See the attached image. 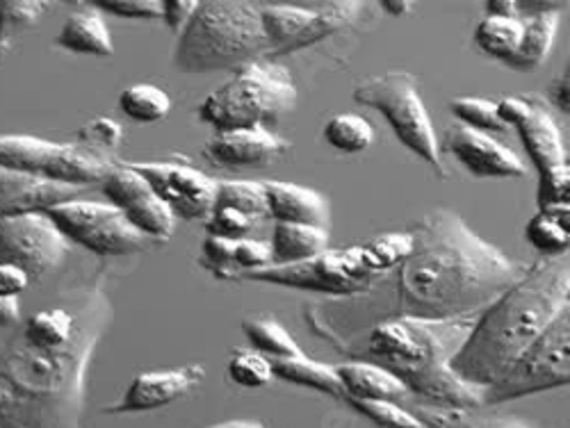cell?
I'll return each mask as SVG.
<instances>
[{"label": "cell", "instance_id": "obj_37", "mask_svg": "<svg viewBox=\"0 0 570 428\" xmlns=\"http://www.w3.org/2000/svg\"><path fill=\"white\" fill-rule=\"evenodd\" d=\"M104 197L108 199L110 206H115L117 210H126L130 208L135 201H139L145 195L151 192V185L145 180V176L137 173L132 167L128 165H117L101 182Z\"/></svg>", "mask_w": 570, "mask_h": 428}, {"label": "cell", "instance_id": "obj_19", "mask_svg": "<svg viewBox=\"0 0 570 428\" xmlns=\"http://www.w3.org/2000/svg\"><path fill=\"white\" fill-rule=\"evenodd\" d=\"M530 103V115L522 119L515 128L520 132L522 147L537 165L539 173L559 165H566V147L561 139V130L552 115L546 110L543 101H539L534 93L525 97Z\"/></svg>", "mask_w": 570, "mask_h": 428}, {"label": "cell", "instance_id": "obj_23", "mask_svg": "<svg viewBox=\"0 0 570 428\" xmlns=\"http://www.w3.org/2000/svg\"><path fill=\"white\" fill-rule=\"evenodd\" d=\"M58 46L80 53V56H94V58H112L115 43L112 34L106 26V21L97 12H76L67 19L58 34Z\"/></svg>", "mask_w": 570, "mask_h": 428}, {"label": "cell", "instance_id": "obj_47", "mask_svg": "<svg viewBox=\"0 0 570 428\" xmlns=\"http://www.w3.org/2000/svg\"><path fill=\"white\" fill-rule=\"evenodd\" d=\"M233 249H235V240H228V237H217V235H208L204 240L202 253H204V262L219 276H226L228 269H233Z\"/></svg>", "mask_w": 570, "mask_h": 428}, {"label": "cell", "instance_id": "obj_22", "mask_svg": "<svg viewBox=\"0 0 570 428\" xmlns=\"http://www.w3.org/2000/svg\"><path fill=\"white\" fill-rule=\"evenodd\" d=\"M561 23L559 10H546L530 19H522V39L513 58L507 62L518 71H534L539 69L554 43L557 30Z\"/></svg>", "mask_w": 570, "mask_h": 428}, {"label": "cell", "instance_id": "obj_9", "mask_svg": "<svg viewBox=\"0 0 570 428\" xmlns=\"http://www.w3.org/2000/svg\"><path fill=\"white\" fill-rule=\"evenodd\" d=\"M570 312L548 326L543 336L484 395V406L566 388L570 380Z\"/></svg>", "mask_w": 570, "mask_h": 428}, {"label": "cell", "instance_id": "obj_8", "mask_svg": "<svg viewBox=\"0 0 570 428\" xmlns=\"http://www.w3.org/2000/svg\"><path fill=\"white\" fill-rule=\"evenodd\" d=\"M0 167L89 189V185H101L117 162L110 153L87 149L78 141L60 145L32 135H0Z\"/></svg>", "mask_w": 570, "mask_h": 428}, {"label": "cell", "instance_id": "obj_54", "mask_svg": "<svg viewBox=\"0 0 570 428\" xmlns=\"http://www.w3.org/2000/svg\"><path fill=\"white\" fill-rule=\"evenodd\" d=\"M208 428H267V426L258 419H228V421L213 424Z\"/></svg>", "mask_w": 570, "mask_h": 428}, {"label": "cell", "instance_id": "obj_33", "mask_svg": "<svg viewBox=\"0 0 570 428\" xmlns=\"http://www.w3.org/2000/svg\"><path fill=\"white\" fill-rule=\"evenodd\" d=\"M215 206H226L247 215L254 223L267 217V197L256 180H217Z\"/></svg>", "mask_w": 570, "mask_h": 428}, {"label": "cell", "instance_id": "obj_13", "mask_svg": "<svg viewBox=\"0 0 570 428\" xmlns=\"http://www.w3.org/2000/svg\"><path fill=\"white\" fill-rule=\"evenodd\" d=\"M145 176L156 197L174 212L176 219H208L215 208L217 180L180 162H128Z\"/></svg>", "mask_w": 570, "mask_h": 428}, {"label": "cell", "instance_id": "obj_27", "mask_svg": "<svg viewBox=\"0 0 570 428\" xmlns=\"http://www.w3.org/2000/svg\"><path fill=\"white\" fill-rule=\"evenodd\" d=\"M76 330V319L69 308H51L32 315L21 336L28 345L37 349H60L65 347Z\"/></svg>", "mask_w": 570, "mask_h": 428}, {"label": "cell", "instance_id": "obj_29", "mask_svg": "<svg viewBox=\"0 0 570 428\" xmlns=\"http://www.w3.org/2000/svg\"><path fill=\"white\" fill-rule=\"evenodd\" d=\"M124 217L132 228H137L141 235H147L154 242L169 240L176 230L174 212L165 206L160 197H156L154 189L139 201H135L130 208H126Z\"/></svg>", "mask_w": 570, "mask_h": 428}, {"label": "cell", "instance_id": "obj_53", "mask_svg": "<svg viewBox=\"0 0 570 428\" xmlns=\"http://www.w3.org/2000/svg\"><path fill=\"white\" fill-rule=\"evenodd\" d=\"M19 321V301L0 297V328L14 326Z\"/></svg>", "mask_w": 570, "mask_h": 428}, {"label": "cell", "instance_id": "obj_51", "mask_svg": "<svg viewBox=\"0 0 570 428\" xmlns=\"http://www.w3.org/2000/svg\"><path fill=\"white\" fill-rule=\"evenodd\" d=\"M568 87H570V80H568V71H563L561 76H557L552 82H550V89H548V99L552 101V106L568 115L570 110V97H568Z\"/></svg>", "mask_w": 570, "mask_h": 428}, {"label": "cell", "instance_id": "obj_45", "mask_svg": "<svg viewBox=\"0 0 570 428\" xmlns=\"http://www.w3.org/2000/svg\"><path fill=\"white\" fill-rule=\"evenodd\" d=\"M272 265V256H269V245L261 242V240H252V237H243V240H235V249H233V267H237L243 271H258Z\"/></svg>", "mask_w": 570, "mask_h": 428}, {"label": "cell", "instance_id": "obj_10", "mask_svg": "<svg viewBox=\"0 0 570 428\" xmlns=\"http://www.w3.org/2000/svg\"><path fill=\"white\" fill-rule=\"evenodd\" d=\"M237 278L254 282H272L283 288L317 292L326 297H361L370 292L379 276H374L361 258V247L326 249L324 253L283 267H265L258 271H243Z\"/></svg>", "mask_w": 570, "mask_h": 428}, {"label": "cell", "instance_id": "obj_12", "mask_svg": "<svg viewBox=\"0 0 570 428\" xmlns=\"http://www.w3.org/2000/svg\"><path fill=\"white\" fill-rule=\"evenodd\" d=\"M71 245L46 212L0 219V265L23 269L30 282L53 273Z\"/></svg>", "mask_w": 570, "mask_h": 428}, {"label": "cell", "instance_id": "obj_6", "mask_svg": "<svg viewBox=\"0 0 570 428\" xmlns=\"http://www.w3.org/2000/svg\"><path fill=\"white\" fill-rule=\"evenodd\" d=\"M297 106V87L288 67L269 58L235 69V76L199 106L197 115L215 132L267 128Z\"/></svg>", "mask_w": 570, "mask_h": 428}, {"label": "cell", "instance_id": "obj_34", "mask_svg": "<svg viewBox=\"0 0 570 428\" xmlns=\"http://www.w3.org/2000/svg\"><path fill=\"white\" fill-rule=\"evenodd\" d=\"M324 139L328 141L331 149L341 153H363L372 147L374 130L367 119L345 112L328 119V123L324 126Z\"/></svg>", "mask_w": 570, "mask_h": 428}, {"label": "cell", "instance_id": "obj_1", "mask_svg": "<svg viewBox=\"0 0 570 428\" xmlns=\"http://www.w3.org/2000/svg\"><path fill=\"white\" fill-rule=\"evenodd\" d=\"M411 256L395 269L391 317L456 319L482 312L528 267L487 242L456 212L436 208L409 228ZM389 317V319H391Z\"/></svg>", "mask_w": 570, "mask_h": 428}, {"label": "cell", "instance_id": "obj_5", "mask_svg": "<svg viewBox=\"0 0 570 428\" xmlns=\"http://www.w3.org/2000/svg\"><path fill=\"white\" fill-rule=\"evenodd\" d=\"M263 56L267 43L261 8L243 0H208L178 32L174 64L185 73H210L240 69Z\"/></svg>", "mask_w": 570, "mask_h": 428}, {"label": "cell", "instance_id": "obj_16", "mask_svg": "<svg viewBox=\"0 0 570 428\" xmlns=\"http://www.w3.org/2000/svg\"><path fill=\"white\" fill-rule=\"evenodd\" d=\"M85 187L43 180L23 171L0 167V219L46 212L67 201L80 199Z\"/></svg>", "mask_w": 570, "mask_h": 428}, {"label": "cell", "instance_id": "obj_28", "mask_svg": "<svg viewBox=\"0 0 570 428\" xmlns=\"http://www.w3.org/2000/svg\"><path fill=\"white\" fill-rule=\"evenodd\" d=\"M413 251V237L409 230L384 232L374 237L367 245H361L363 265L374 273L384 276L395 271Z\"/></svg>", "mask_w": 570, "mask_h": 428}, {"label": "cell", "instance_id": "obj_43", "mask_svg": "<svg viewBox=\"0 0 570 428\" xmlns=\"http://www.w3.org/2000/svg\"><path fill=\"white\" fill-rule=\"evenodd\" d=\"M537 203H539L541 210L550 208V206H570L568 162L541 171L539 189H537Z\"/></svg>", "mask_w": 570, "mask_h": 428}, {"label": "cell", "instance_id": "obj_26", "mask_svg": "<svg viewBox=\"0 0 570 428\" xmlns=\"http://www.w3.org/2000/svg\"><path fill=\"white\" fill-rule=\"evenodd\" d=\"M269 365L272 374L281 380L324 392L328 397H343V386L336 374V365L317 362L313 358H306V354L299 358H276L269 360Z\"/></svg>", "mask_w": 570, "mask_h": 428}, {"label": "cell", "instance_id": "obj_14", "mask_svg": "<svg viewBox=\"0 0 570 428\" xmlns=\"http://www.w3.org/2000/svg\"><path fill=\"white\" fill-rule=\"evenodd\" d=\"M206 367L204 365H185L176 369H158V371H141L132 378V384L124 392V397L104 408L108 415H126V412H149L165 408L187 392H193L204 384Z\"/></svg>", "mask_w": 570, "mask_h": 428}, {"label": "cell", "instance_id": "obj_48", "mask_svg": "<svg viewBox=\"0 0 570 428\" xmlns=\"http://www.w3.org/2000/svg\"><path fill=\"white\" fill-rule=\"evenodd\" d=\"M197 8V0H163V19L174 32H180Z\"/></svg>", "mask_w": 570, "mask_h": 428}, {"label": "cell", "instance_id": "obj_39", "mask_svg": "<svg viewBox=\"0 0 570 428\" xmlns=\"http://www.w3.org/2000/svg\"><path fill=\"white\" fill-rule=\"evenodd\" d=\"M454 117L472 128V130H480V132H504L507 126L500 121L498 117V106L489 99H472V97H461L454 99L450 103Z\"/></svg>", "mask_w": 570, "mask_h": 428}, {"label": "cell", "instance_id": "obj_49", "mask_svg": "<svg viewBox=\"0 0 570 428\" xmlns=\"http://www.w3.org/2000/svg\"><path fill=\"white\" fill-rule=\"evenodd\" d=\"M30 278L23 269L14 265H0V297L17 299L21 292L28 290Z\"/></svg>", "mask_w": 570, "mask_h": 428}, {"label": "cell", "instance_id": "obj_15", "mask_svg": "<svg viewBox=\"0 0 570 428\" xmlns=\"http://www.w3.org/2000/svg\"><path fill=\"white\" fill-rule=\"evenodd\" d=\"M445 149L478 178H520L528 173L525 162L515 151L500 145L491 135L463 123L448 130Z\"/></svg>", "mask_w": 570, "mask_h": 428}, {"label": "cell", "instance_id": "obj_40", "mask_svg": "<svg viewBox=\"0 0 570 428\" xmlns=\"http://www.w3.org/2000/svg\"><path fill=\"white\" fill-rule=\"evenodd\" d=\"M228 378L240 388H263L272 384V365L258 351H240L228 362Z\"/></svg>", "mask_w": 570, "mask_h": 428}, {"label": "cell", "instance_id": "obj_20", "mask_svg": "<svg viewBox=\"0 0 570 428\" xmlns=\"http://www.w3.org/2000/svg\"><path fill=\"white\" fill-rule=\"evenodd\" d=\"M343 397L354 401H400L409 395L402 380L389 369L367 360H350L336 365Z\"/></svg>", "mask_w": 570, "mask_h": 428}, {"label": "cell", "instance_id": "obj_30", "mask_svg": "<svg viewBox=\"0 0 570 428\" xmlns=\"http://www.w3.org/2000/svg\"><path fill=\"white\" fill-rule=\"evenodd\" d=\"M245 336L249 342L256 347L258 354H263L269 360L276 358H299L304 351L295 342V338L285 330L278 321L267 319V317H252L243 321Z\"/></svg>", "mask_w": 570, "mask_h": 428}, {"label": "cell", "instance_id": "obj_18", "mask_svg": "<svg viewBox=\"0 0 570 428\" xmlns=\"http://www.w3.org/2000/svg\"><path fill=\"white\" fill-rule=\"evenodd\" d=\"M267 197V217L276 223H302L326 228L328 201L317 189L283 180H263Z\"/></svg>", "mask_w": 570, "mask_h": 428}, {"label": "cell", "instance_id": "obj_50", "mask_svg": "<svg viewBox=\"0 0 570 428\" xmlns=\"http://www.w3.org/2000/svg\"><path fill=\"white\" fill-rule=\"evenodd\" d=\"M498 106V117L504 126H518L522 119L530 115V103L528 99H515V97H504Z\"/></svg>", "mask_w": 570, "mask_h": 428}, {"label": "cell", "instance_id": "obj_52", "mask_svg": "<svg viewBox=\"0 0 570 428\" xmlns=\"http://www.w3.org/2000/svg\"><path fill=\"white\" fill-rule=\"evenodd\" d=\"M487 17H498V19H513V17H518L515 0H489V3H487Z\"/></svg>", "mask_w": 570, "mask_h": 428}, {"label": "cell", "instance_id": "obj_7", "mask_svg": "<svg viewBox=\"0 0 570 428\" xmlns=\"http://www.w3.org/2000/svg\"><path fill=\"white\" fill-rule=\"evenodd\" d=\"M354 101L384 115L402 145L443 173V158L434 123L420 99L417 82L411 73L389 71L372 76L354 89Z\"/></svg>", "mask_w": 570, "mask_h": 428}, {"label": "cell", "instance_id": "obj_42", "mask_svg": "<svg viewBox=\"0 0 570 428\" xmlns=\"http://www.w3.org/2000/svg\"><path fill=\"white\" fill-rule=\"evenodd\" d=\"M121 139H124L121 126L108 117L94 119L78 130V145L94 149V151H104V153L117 151Z\"/></svg>", "mask_w": 570, "mask_h": 428}, {"label": "cell", "instance_id": "obj_46", "mask_svg": "<svg viewBox=\"0 0 570 428\" xmlns=\"http://www.w3.org/2000/svg\"><path fill=\"white\" fill-rule=\"evenodd\" d=\"M101 10L124 19H158L163 17L160 0H101Z\"/></svg>", "mask_w": 570, "mask_h": 428}, {"label": "cell", "instance_id": "obj_21", "mask_svg": "<svg viewBox=\"0 0 570 428\" xmlns=\"http://www.w3.org/2000/svg\"><path fill=\"white\" fill-rule=\"evenodd\" d=\"M328 247V232L326 228L302 226V223H274L272 230V245L269 267L283 265H297L324 253Z\"/></svg>", "mask_w": 570, "mask_h": 428}, {"label": "cell", "instance_id": "obj_25", "mask_svg": "<svg viewBox=\"0 0 570 428\" xmlns=\"http://www.w3.org/2000/svg\"><path fill=\"white\" fill-rule=\"evenodd\" d=\"M317 10L291 8V6H267L261 8V28L267 43V56H285L291 43L313 23Z\"/></svg>", "mask_w": 570, "mask_h": 428}, {"label": "cell", "instance_id": "obj_55", "mask_svg": "<svg viewBox=\"0 0 570 428\" xmlns=\"http://www.w3.org/2000/svg\"><path fill=\"white\" fill-rule=\"evenodd\" d=\"M384 10L389 12V14H393V17H402V14H406L409 10H411V3L409 0H384Z\"/></svg>", "mask_w": 570, "mask_h": 428}, {"label": "cell", "instance_id": "obj_3", "mask_svg": "<svg viewBox=\"0 0 570 428\" xmlns=\"http://www.w3.org/2000/svg\"><path fill=\"white\" fill-rule=\"evenodd\" d=\"M568 253L534 262L525 276L478 315L450 369L468 384L489 390L568 310Z\"/></svg>", "mask_w": 570, "mask_h": 428}, {"label": "cell", "instance_id": "obj_36", "mask_svg": "<svg viewBox=\"0 0 570 428\" xmlns=\"http://www.w3.org/2000/svg\"><path fill=\"white\" fill-rule=\"evenodd\" d=\"M361 10H363L361 3H331L328 8L317 10L313 23L291 43V49L285 53L302 51V49H306V46H311V43H315V41H320L328 34H334L336 30L352 23L358 17Z\"/></svg>", "mask_w": 570, "mask_h": 428}, {"label": "cell", "instance_id": "obj_4", "mask_svg": "<svg viewBox=\"0 0 570 428\" xmlns=\"http://www.w3.org/2000/svg\"><path fill=\"white\" fill-rule=\"evenodd\" d=\"M478 315L456 319H384L367 330L365 351L358 360L389 369L409 392L420 395L430 406L482 408L487 390L468 384L450 369Z\"/></svg>", "mask_w": 570, "mask_h": 428}, {"label": "cell", "instance_id": "obj_32", "mask_svg": "<svg viewBox=\"0 0 570 428\" xmlns=\"http://www.w3.org/2000/svg\"><path fill=\"white\" fill-rule=\"evenodd\" d=\"M119 108L128 119L137 123H156L169 115L171 101L167 91L156 84H132L121 91Z\"/></svg>", "mask_w": 570, "mask_h": 428}, {"label": "cell", "instance_id": "obj_24", "mask_svg": "<svg viewBox=\"0 0 570 428\" xmlns=\"http://www.w3.org/2000/svg\"><path fill=\"white\" fill-rule=\"evenodd\" d=\"M426 428H537L515 415L482 412L480 408H439L417 406L411 410Z\"/></svg>", "mask_w": 570, "mask_h": 428}, {"label": "cell", "instance_id": "obj_31", "mask_svg": "<svg viewBox=\"0 0 570 428\" xmlns=\"http://www.w3.org/2000/svg\"><path fill=\"white\" fill-rule=\"evenodd\" d=\"M522 39V19H498V17H487L478 28H474V43L480 49L491 56L502 60L504 64L513 58L518 51Z\"/></svg>", "mask_w": 570, "mask_h": 428}, {"label": "cell", "instance_id": "obj_2", "mask_svg": "<svg viewBox=\"0 0 570 428\" xmlns=\"http://www.w3.org/2000/svg\"><path fill=\"white\" fill-rule=\"evenodd\" d=\"M76 319L60 349H37L21 332L0 347V428H85L87 374L112 321L101 290L67 295Z\"/></svg>", "mask_w": 570, "mask_h": 428}, {"label": "cell", "instance_id": "obj_38", "mask_svg": "<svg viewBox=\"0 0 570 428\" xmlns=\"http://www.w3.org/2000/svg\"><path fill=\"white\" fill-rule=\"evenodd\" d=\"M525 237L528 242L541 251L546 258H552V256H563L568 253V247H570V230L559 221L554 219L552 215L539 210L525 226Z\"/></svg>", "mask_w": 570, "mask_h": 428}, {"label": "cell", "instance_id": "obj_41", "mask_svg": "<svg viewBox=\"0 0 570 428\" xmlns=\"http://www.w3.org/2000/svg\"><path fill=\"white\" fill-rule=\"evenodd\" d=\"M361 415L382 428H426L411 410L397 406V401H354L347 399Z\"/></svg>", "mask_w": 570, "mask_h": 428}, {"label": "cell", "instance_id": "obj_11", "mask_svg": "<svg viewBox=\"0 0 570 428\" xmlns=\"http://www.w3.org/2000/svg\"><path fill=\"white\" fill-rule=\"evenodd\" d=\"M69 245H78L101 258L135 256L147 251L154 240L128 223L121 210L97 201H67L46 210Z\"/></svg>", "mask_w": 570, "mask_h": 428}, {"label": "cell", "instance_id": "obj_17", "mask_svg": "<svg viewBox=\"0 0 570 428\" xmlns=\"http://www.w3.org/2000/svg\"><path fill=\"white\" fill-rule=\"evenodd\" d=\"M291 145L269 128H240L217 132L204 149V158L224 169L263 167L281 158Z\"/></svg>", "mask_w": 570, "mask_h": 428}, {"label": "cell", "instance_id": "obj_44", "mask_svg": "<svg viewBox=\"0 0 570 428\" xmlns=\"http://www.w3.org/2000/svg\"><path fill=\"white\" fill-rule=\"evenodd\" d=\"M206 221L208 235L228 237V240H243V237L254 228V221L247 215L226 206H215Z\"/></svg>", "mask_w": 570, "mask_h": 428}, {"label": "cell", "instance_id": "obj_35", "mask_svg": "<svg viewBox=\"0 0 570 428\" xmlns=\"http://www.w3.org/2000/svg\"><path fill=\"white\" fill-rule=\"evenodd\" d=\"M49 8L43 0H0V58L10 49L12 39L32 28Z\"/></svg>", "mask_w": 570, "mask_h": 428}]
</instances>
